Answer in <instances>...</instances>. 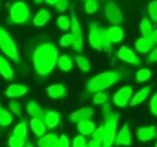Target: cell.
<instances>
[{"label": "cell", "instance_id": "obj_11", "mask_svg": "<svg viewBox=\"0 0 157 147\" xmlns=\"http://www.w3.org/2000/svg\"><path fill=\"white\" fill-rule=\"evenodd\" d=\"M94 114H95V109L93 107H84V108H80L78 110L72 112L68 118L72 123L79 124L83 121L90 120L94 116Z\"/></svg>", "mask_w": 157, "mask_h": 147}, {"label": "cell", "instance_id": "obj_29", "mask_svg": "<svg viewBox=\"0 0 157 147\" xmlns=\"http://www.w3.org/2000/svg\"><path fill=\"white\" fill-rule=\"evenodd\" d=\"M13 135L19 138L25 139V137H28V124L25 122H21L18 124L13 129Z\"/></svg>", "mask_w": 157, "mask_h": 147}, {"label": "cell", "instance_id": "obj_25", "mask_svg": "<svg viewBox=\"0 0 157 147\" xmlns=\"http://www.w3.org/2000/svg\"><path fill=\"white\" fill-rule=\"evenodd\" d=\"M77 129H78V132L81 133V135L85 137V135L93 134L97 128L94 122H92L91 120H87V121H83L79 123Z\"/></svg>", "mask_w": 157, "mask_h": 147}, {"label": "cell", "instance_id": "obj_2", "mask_svg": "<svg viewBox=\"0 0 157 147\" xmlns=\"http://www.w3.org/2000/svg\"><path fill=\"white\" fill-rule=\"evenodd\" d=\"M122 76L119 71H106L100 73L88 80L86 84V92L89 94H95L97 92L104 91L120 80Z\"/></svg>", "mask_w": 157, "mask_h": 147}, {"label": "cell", "instance_id": "obj_4", "mask_svg": "<svg viewBox=\"0 0 157 147\" xmlns=\"http://www.w3.org/2000/svg\"><path fill=\"white\" fill-rule=\"evenodd\" d=\"M0 50L14 62L18 64L20 63L17 44L15 43L12 36L9 35V32L3 28H0Z\"/></svg>", "mask_w": 157, "mask_h": 147}, {"label": "cell", "instance_id": "obj_9", "mask_svg": "<svg viewBox=\"0 0 157 147\" xmlns=\"http://www.w3.org/2000/svg\"><path fill=\"white\" fill-rule=\"evenodd\" d=\"M133 96V88L130 85H125L115 92V94L113 95V103L115 106L119 108L126 107Z\"/></svg>", "mask_w": 157, "mask_h": 147}, {"label": "cell", "instance_id": "obj_39", "mask_svg": "<svg viewBox=\"0 0 157 147\" xmlns=\"http://www.w3.org/2000/svg\"><path fill=\"white\" fill-rule=\"evenodd\" d=\"M9 108L10 110L12 111L13 113L17 114L18 116H21V106L20 104V102L15 100V99H12L10 102H9Z\"/></svg>", "mask_w": 157, "mask_h": 147}, {"label": "cell", "instance_id": "obj_40", "mask_svg": "<svg viewBox=\"0 0 157 147\" xmlns=\"http://www.w3.org/2000/svg\"><path fill=\"white\" fill-rule=\"evenodd\" d=\"M92 138L98 141L101 144H102V139H104V126L97 128L94 133L92 134Z\"/></svg>", "mask_w": 157, "mask_h": 147}, {"label": "cell", "instance_id": "obj_28", "mask_svg": "<svg viewBox=\"0 0 157 147\" xmlns=\"http://www.w3.org/2000/svg\"><path fill=\"white\" fill-rule=\"evenodd\" d=\"M13 122V116L9 111L3 108L0 103V127L6 128Z\"/></svg>", "mask_w": 157, "mask_h": 147}, {"label": "cell", "instance_id": "obj_24", "mask_svg": "<svg viewBox=\"0 0 157 147\" xmlns=\"http://www.w3.org/2000/svg\"><path fill=\"white\" fill-rule=\"evenodd\" d=\"M50 13L46 9H41L37 12L33 17V25L36 27L45 26L50 20Z\"/></svg>", "mask_w": 157, "mask_h": 147}, {"label": "cell", "instance_id": "obj_7", "mask_svg": "<svg viewBox=\"0 0 157 147\" xmlns=\"http://www.w3.org/2000/svg\"><path fill=\"white\" fill-rule=\"evenodd\" d=\"M102 35H104V29H101L98 23L90 24L89 42L90 45L96 50H102Z\"/></svg>", "mask_w": 157, "mask_h": 147}, {"label": "cell", "instance_id": "obj_10", "mask_svg": "<svg viewBox=\"0 0 157 147\" xmlns=\"http://www.w3.org/2000/svg\"><path fill=\"white\" fill-rule=\"evenodd\" d=\"M116 56L120 60H122V61L134 65V66H138V65L140 64V58L138 57L137 54L126 45H122L119 48V50L116 53Z\"/></svg>", "mask_w": 157, "mask_h": 147}, {"label": "cell", "instance_id": "obj_1", "mask_svg": "<svg viewBox=\"0 0 157 147\" xmlns=\"http://www.w3.org/2000/svg\"><path fill=\"white\" fill-rule=\"evenodd\" d=\"M58 48L51 42L37 46L32 55V62L36 73L40 77H46L55 69L59 59Z\"/></svg>", "mask_w": 157, "mask_h": 147}, {"label": "cell", "instance_id": "obj_13", "mask_svg": "<svg viewBox=\"0 0 157 147\" xmlns=\"http://www.w3.org/2000/svg\"><path fill=\"white\" fill-rule=\"evenodd\" d=\"M157 137V127H140L137 129V137L142 142H147Z\"/></svg>", "mask_w": 157, "mask_h": 147}, {"label": "cell", "instance_id": "obj_38", "mask_svg": "<svg viewBox=\"0 0 157 147\" xmlns=\"http://www.w3.org/2000/svg\"><path fill=\"white\" fill-rule=\"evenodd\" d=\"M72 147H87V140L83 135H76L72 140Z\"/></svg>", "mask_w": 157, "mask_h": 147}, {"label": "cell", "instance_id": "obj_47", "mask_svg": "<svg viewBox=\"0 0 157 147\" xmlns=\"http://www.w3.org/2000/svg\"><path fill=\"white\" fill-rule=\"evenodd\" d=\"M45 2L47 4H49V5H54V6H55V5L57 4V2H58V0H46Z\"/></svg>", "mask_w": 157, "mask_h": 147}, {"label": "cell", "instance_id": "obj_50", "mask_svg": "<svg viewBox=\"0 0 157 147\" xmlns=\"http://www.w3.org/2000/svg\"><path fill=\"white\" fill-rule=\"evenodd\" d=\"M155 147H157V142H156V144H155Z\"/></svg>", "mask_w": 157, "mask_h": 147}, {"label": "cell", "instance_id": "obj_31", "mask_svg": "<svg viewBox=\"0 0 157 147\" xmlns=\"http://www.w3.org/2000/svg\"><path fill=\"white\" fill-rule=\"evenodd\" d=\"M151 71L149 69H147V68H142L140 69L137 74H136V80L139 83H144V81L148 80L150 78H151Z\"/></svg>", "mask_w": 157, "mask_h": 147}, {"label": "cell", "instance_id": "obj_43", "mask_svg": "<svg viewBox=\"0 0 157 147\" xmlns=\"http://www.w3.org/2000/svg\"><path fill=\"white\" fill-rule=\"evenodd\" d=\"M59 147H70V141H69V138L67 137L66 134H63L62 137H59Z\"/></svg>", "mask_w": 157, "mask_h": 147}, {"label": "cell", "instance_id": "obj_45", "mask_svg": "<svg viewBox=\"0 0 157 147\" xmlns=\"http://www.w3.org/2000/svg\"><path fill=\"white\" fill-rule=\"evenodd\" d=\"M148 61L149 62H157V47L154 48L152 51L150 52L148 56Z\"/></svg>", "mask_w": 157, "mask_h": 147}, {"label": "cell", "instance_id": "obj_32", "mask_svg": "<svg viewBox=\"0 0 157 147\" xmlns=\"http://www.w3.org/2000/svg\"><path fill=\"white\" fill-rule=\"evenodd\" d=\"M108 100V94L105 91H100L97 92L93 96V104L95 105H105L106 104V102Z\"/></svg>", "mask_w": 157, "mask_h": 147}, {"label": "cell", "instance_id": "obj_36", "mask_svg": "<svg viewBox=\"0 0 157 147\" xmlns=\"http://www.w3.org/2000/svg\"><path fill=\"white\" fill-rule=\"evenodd\" d=\"M148 14L150 19L153 22H157V0H154V1H151L148 4Z\"/></svg>", "mask_w": 157, "mask_h": 147}, {"label": "cell", "instance_id": "obj_33", "mask_svg": "<svg viewBox=\"0 0 157 147\" xmlns=\"http://www.w3.org/2000/svg\"><path fill=\"white\" fill-rule=\"evenodd\" d=\"M57 26L59 30L67 31L71 27V20L67 16H59L57 19Z\"/></svg>", "mask_w": 157, "mask_h": 147}, {"label": "cell", "instance_id": "obj_18", "mask_svg": "<svg viewBox=\"0 0 157 147\" xmlns=\"http://www.w3.org/2000/svg\"><path fill=\"white\" fill-rule=\"evenodd\" d=\"M26 111L31 116V119H38L41 121H44L45 118V112L43 109L37 104L35 101H30L26 105Z\"/></svg>", "mask_w": 157, "mask_h": 147}, {"label": "cell", "instance_id": "obj_15", "mask_svg": "<svg viewBox=\"0 0 157 147\" xmlns=\"http://www.w3.org/2000/svg\"><path fill=\"white\" fill-rule=\"evenodd\" d=\"M29 91V88L24 84H13L9 85L6 91H5V94L9 98H18L25 95L26 92Z\"/></svg>", "mask_w": 157, "mask_h": 147}, {"label": "cell", "instance_id": "obj_20", "mask_svg": "<svg viewBox=\"0 0 157 147\" xmlns=\"http://www.w3.org/2000/svg\"><path fill=\"white\" fill-rule=\"evenodd\" d=\"M46 92L48 96L52 98V99H59V98H62L66 95L67 89L63 84H52L50 86H48L46 88Z\"/></svg>", "mask_w": 157, "mask_h": 147}, {"label": "cell", "instance_id": "obj_34", "mask_svg": "<svg viewBox=\"0 0 157 147\" xmlns=\"http://www.w3.org/2000/svg\"><path fill=\"white\" fill-rule=\"evenodd\" d=\"M84 9L87 14H94L99 9V3L95 0H87V1H85Z\"/></svg>", "mask_w": 157, "mask_h": 147}, {"label": "cell", "instance_id": "obj_17", "mask_svg": "<svg viewBox=\"0 0 157 147\" xmlns=\"http://www.w3.org/2000/svg\"><path fill=\"white\" fill-rule=\"evenodd\" d=\"M106 35L111 43H118L124 39V31L119 26H111L108 28L106 30Z\"/></svg>", "mask_w": 157, "mask_h": 147}, {"label": "cell", "instance_id": "obj_8", "mask_svg": "<svg viewBox=\"0 0 157 147\" xmlns=\"http://www.w3.org/2000/svg\"><path fill=\"white\" fill-rule=\"evenodd\" d=\"M105 11L106 20L113 26H118L123 22L122 12L115 2H113V1L107 2L105 5Z\"/></svg>", "mask_w": 157, "mask_h": 147}, {"label": "cell", "instance_id": "obj_49", "mask_svg": "<svg viewBox=\"0 0 157 147\" xmlns=\"http://www.w3.org/2000/svg\"><path fill=\"white\" fill-rule=\"evenodd\" d=\"M25 147H34V146L32 145V144H31L30 142H28V143L25 144Z\"/></svg>", "mask_w": 157, "mask_h": 147}, {"label": "cell", "instance_id": "obj_26", "mask_svg": "<svg viewBox=\"0 0 157 147\" xmlns=\"http://www.w3.org/2000/svg\"><path fill=\"white\" fill-rule=\"evenodd\" d=\"M140 32L144 37H147V39H152V35H153V26L152 23L150 22L149 19L147 18H144L140 22Z\"/></svg>", "mask_w": 157, "mask_h": 147}, {"label": "cell", "instance_id": "obj_23", "mask_svg": "<svg viewBox=\"0 0 157 147\" xmlns=\"http://www.w3.org/2000/svg\"><path fill=\"white\" fill-rule=\"evenodd\" d=\"M29 124H30L31 130L33 132V133L37 137L40 138L43 135H45L47 127L44 121H41V120H38V119H31Z\"/></svg>", "mask_w": 157, "mask_h": 147}, {"label": "cell", "instance_id": "obj_22", "mask_svg": "<svg viewBox=\"0 0 157 147\" xmlns=\"http://www.w3.org/2000/svg\"><path fill=\"white\" fill-rule=\"evenodd\" d=\"M59 122H61V117L59 114L55 111H47L45 113L44 123L48 129H55L59 126Z\"/></svg>", "mask_w": 157, "mask_h": 147}, {"label": "cell", "instance_id": "obj_35", "mask_svg": "<svg viewBox=\"0 0 157 147\" xmlns=\"http://www.w3.org/2000/svg\"><path fill=\"white\" fill-rule=\"evenodd\" d=\"M8 145L9 147H25V139L23 138H19L17 137H14V135H11L8 140Z\"/></svg>", "mask_w": 157, "mask_h": 147}, {"label": "cell", "instance_id": "obj_5", "mask_svg": "<svg viewBox=\"0 0 157 147\" xmlns=\"http://www.w3.org/2000/svg\"><path fill=\"white\" fill-rule=\"evenodd\" d=\"M29 18V9L25 2L17 1L10 8V19L14 24H24Z\"/></svg>", "mask_w": 157, "mask_h": 147}, {"label": "cell", "instance_id": "obj_48", "mask_svg": "<svg viewBox=\"0 0 157 147\" xmlns=\"http://www.w3.org/2000/svg\"><path fill=\"white\" fill-rule=\"evenodd\" d=\"M152 40L154 41V43H157V29L154 30L153 35H152Z\"/></svg>", "mask_w": 157, "mask_h": 147}, {"label": "cell", "instance_id": "obj_19", "mask_svg": "<svg viewBox=\"0 0 157 147\" xmlns=\"http://www.w3.org/2000/svg\"><path fill=\"white\" fill-rule=\"evenodd\" d=\"M153 45H154V41L152 40V39H147V37H144V36L140 37L136 41V43H135V47H136L137 51L143 54L151 51Z\"/></svg>", "mask_w": 157, "mask_h": 147}, {"label": "cell", "instance_id": "obj_44", "mask_svg": "<svg viewBox=\"0 0 157 147\" xmlns=\"http://www.w3.org/2000/svg\"><path fill=\"white\" fill-rule=\"evenodd\" d=\"M101 112H102V115H104V117H107L108 115H110V114L112 113L111 112V108H110V105L109 104H105L102 105V108H101Z\"/></svg>", "mask_w": 157, "mask_h": 147}, {"label": "cell", "instance_id": "obj_46", "mask_svg": "<svg viewBox=\"0 0 157 147\" xmlns=\"http://www.w3.org/2000/svg\"><path fill=\"white\" fill-rule=\"evenodd\" d=\"M87 147H101V144L98 141H96L95 139L92 138L90 141L87 142Z\"/></svg>", "mask_w": 157, "mask_h": 147}, {"label": "cell", "instance_id": "obj_16", "mask_svg": "<svg viewBox=\"0 0 157 147\" xmlns=\"http://www.w3.org/2000/svg\"><path fill=\"white\" fill-rule=\"evenodd\" d=\"M59 140L58 135L51 133L40 137L37 141V145L38 147H59Z\"/></svg>", "mask_w": 157, "mask_h": 147}, {"label": "cell", "instance_id": "obj_14", "mask_svg": "<svg viewBox=\"0 0 157 147\" xmlns=\"http://www.w3.org/2000/svg\"><path fill=\"white\" fill-rule=\"evenodd\" d=\"M151 90V85H147L143 88L142 89H140L138 92L134 94V96H132L131 98V101L129 103V106L130 107H135V106H138L140 104H142L144 101H145V99L147 98L149 92Z\"/></svg>", "mask_w": 157, "mask_h": 147}, {"label": "cell", "instance_id": "obj_27", "mask_svg": "<svg viewBox=\"0 0 157 147\" xmlns=\"http://www.w3.org/2000/svg\"><path fill=\"white\" fill-rule=\"evenodd\" d=\"M57 65H58L59 69L61 71H63V72H68V71H70L73 67L72 60L67 55L59 56V59H58V64Z\"/></svg>", "mask_w": 157, "mask_h": 147}, {"label": "cell", "instance_id": "obj_42", "mask_svg": "<svg viewBox=\"0 0 157 147\" xmlns=\"http://www.w3.org/2000/svg\"><path fill=\"white\" fill-rule=\"evenodd\" d=\"M68 5H69V2L67 0H58L55 7L58 11H59V12H64V11L67 9Z\"/></svg>", "mask_w": 157, "mask_h": 147}, {"label": "cell", "instance_id": "obj_6", "mask_svg": "<svg viewBox=\"0 0 157 147\" xmlns=\"http://www.w3.org/2000/svg\"><path fill=\"white\" fill-rule=\"evenodd\" d=\"M71 35L73 36V48L74 50L81 53L83 51V34L81 26L76 17L74 10L71 11Z\"/></svg>", "mask_w": 157, "mask_h": 147}, {"label": "cell", "instance_id": "obj_3", "mask_svg": "<svg viewBox=\"0 0 157 147\" xmlns=\"http://www.w3.org/2000/svg\"><path fill=\"white\" fill-rule=\"evenodd\" d=\"M105 122L104 125V139L101 147H112L116 138L117 124L119 121V114L111 113L110 115L105 118Z\"/></svg>", "mask_w": 157, "mask_h": 147}, {"label": "cell", "instance_id": "obj_21", "mask_svg": "<svg viewBox=\"0 0 157 147\" xmlns=\"http://www.w3.org/2000/svg\"><path fill=\"white\" fill-rule=\"evenodd\" d=\"M0 76L6 80H14V71L11 68L9 62L0 55Z\"/></svg>", "mask_w": 157, "mask_h": 147}, {"label": "cell", "instance_id": "obj_12", "mask_svg": "<svg viewBox=\"0 0 157 147\" xmlns=\"http://www.w3.org/2000/svg\"><path fill=\"white\" fill-rule=\"evenodd\" d=\"M117 146H131L132 144V134L129 128V124H125L122 129L119 130L114 141Z\"/></svg>", "mask_w": 157, "mask_h": 147}, {"label": "cell", "instance_id": "obj_37", "mask_svg": "<svg viewBox=\"0 0 157 147\" xmlns=\"http://www.w3.org/2000/svg\"><path fill=\"white\" fill-rule=\"evenodd\" d=\"M59 45H62L63 47L73 45V36L71 35V34H66L59 39Z\"/></svg>", "mask_w": 157, "mask_h": 147}, {"label": "cell", "instance_id": "obj_41", "mask_svg": "<svg viewBox=\"0 0 157 147\" xmlns=\"http://www.w3.org/2000/svg\"><path fill=\"white\" fill-rule=\"evenodd\" d=\"M149 107H150V112L157 117V92L151 97L149 102Z\"/></svg>", "mask_w": 157, "mask_h": 147}, {"label": "cell", "instance_id": "obj_30", "mask_svg": "<svg viewBox=\"0 0 157 147\" xmlns=\"http://www.w3.org/2000/svg\"><path fill=\"white\" fill-rule=\"evenodd\" d=\"M74 61L79 67V69L81 71H83V72H89L91 70V65H90L89 60L86 57H84L83 55H75Z\"/></svg>", "mask_w": 157, "mask_h": 147}]
</instances>
